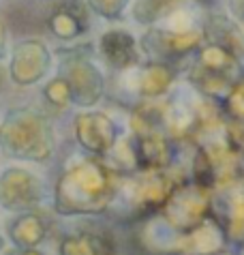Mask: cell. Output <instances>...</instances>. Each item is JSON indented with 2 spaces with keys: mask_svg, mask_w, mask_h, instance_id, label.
Wrapping results in <instances>:
<instances>
[{
  "mask_svg": "<svg viewBox=\"0 0 244 255\" xmlns=\"http://www.w3.org/2000/svg\"><path fill=\"white\" fill-rule=\"evenodd\" d=\"M242 77L244 69L240 56L229 47L208 41L197 52L191 80L199 88V93L223 101Z\"/></svg>",
  "mask_w": 244,
  "mask_h": 255,
  "instance_id": "1",
  "label": "cell"
},
{
  "mask_svg": "<svg viewBox=\"0 0 244 255\" xmlns=\"http://www.w3.org/2000/svg\"><path fill=\"white\" fill-rule=\"evenodd\" d=\"M227 4H229V11H232L234 19L240 26H244V0H227Z\"/></svg>",
  "mask_w": 244,
  "mask_h": 255,
  "instance_id": "3",
  "label": "cell"
},
{
  "mask_svg": "<svg viewBox=\"0 0 244 255\" xmlns=\"http://www.w3.org/2000/svg\"><path fill=\"white\" fill-rule=\"evenodd\" d=\"M204 37L212 43L225 45L232 52H236L242 58L244 54V34L240 30V24L236 19H229L225 15H212L204 26Z\"/></svg>",
  "mask_w": 244,
  "mask_h": 255,
  "instance_id": "2",
  "label": "cell"
}]
</instances>
